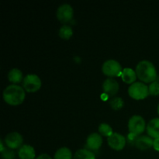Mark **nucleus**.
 Masks as SVG:
<instances>
[{"label": "nucleus", "mask_w": 159, "mask_h": 159, "mask_svg": "<svg viewBox=\"0 0 159 159\" xmlns=\"http://www.w3.org/2000/svg\"><path fill=\"white\" fill-rule=\"evenodd\" d=\"M135 71L138 79L145 83H152L155 82L158 76L157 70L154 64L148 60H143L138 62Z\"/></svg>", "instance_id": "1"}, {"label": "nucleus", "mask_w": 159, "mask_h": 159, "mask_svg": "<svg viewBox=\"0 0 159 159\" xmlns=\"http://www.w3.org/2000/svg\"><path fill=\"white\" fill-rule=\"evenodd\" d=\"M2 96L5 102L9 105L18 106L23 102L26 98V93L23 87L12 84L5 89Z\"/></svg>", "instance_id": "2"}, {"label": "nucleus", "mask_w": 159, "mask_h": 159, "mask_svg": "<svg viewBox=\"0 0 159 159\" xmlns=\"http://www.w3.org/2000/svg\"><path fill=\"white\" fill-rule=\"evenodd\" d=\"M128 94L136 100L144 99L149 95L148 86L142 82H135L128 88Z\"/></svg>", "instance_id": "3"}, {"label": "nucleus", "mask_w": 159, "mask_h": 159, "mask_svg": "<svg viewBox=\"0 0 159 159\" xmlns=\"http://www.w3.org/2000/svg\"><path fill=\"white\" fill-rule=\"evenodd\" d=\"M102 71L105 75L113 78L121 75L123 69L119 61L114 59H109L102 64Z\"/></svg>", "instance_id": "4"}, {"label": "nucleus", "mask_w": 159, "mask_h": 159, "mask_svg": "<svg viewBox=\"0 0 159 159\" xmlns=\"http://www.w3.org/2000/svg\"><path fill=\"white\" fill-rule=\"evenodd\" d=\"M23 87L28 93H35L41 87V80L36 74H28L23 81Z\"/></svg>", "instance_id": "5"}, {"label": "nucleus", "mask_w": 159, "mask_h": 159, "mask_svg": "<svg viewBox=\"0 0 159 159\" xmlns=\"http://www.w3.org/2000/svg\"><path fill=\"white\" fill-rule=\"evenodd\" d=\"M145 127H147L145 120L140 115H134L129 119L128 129L130 133L140 135L144 131Z\"/></svg>", "instance_id": "6"}, {"label": "nucleus", "mask_w": 159, "mask_h": 159, "mask_svg": "<svg viewBox=\"0 0 159 159\" xmlns=\"http://www.w3.org/2000/svg\"><path fill=\"white\" fill-rule=\"evenodd\" d=\"M56 16L58 20L61 23H68L71 21L74 16V9L68 3L62 4L57 8Z\"/></svg>", "instance_id": "7"}, {"label": "nucleus", "mask_w": 159, "mask_h": 159, "mask_svg": "<svg viewBox=\"0 0 159 159\" xmlns=\"http://www.w3.org/2000/svg\"><path fill=\"white\" fill-rule=\"evenodd\" d=\"M109 146L115 151H121L124 148L127 143V139L124 135L119 133H113L111 136L107 138Z\"/></svg>", "instance_id": "8"}, {"label": "nucleus", "mask_w": 159, "mask_h": 159, "mask_svg": "<svg viewBox=\"0 0 159 159\" xmlns=\"http://www.w3.org/2000/svg\"><path fill=\"white\" fill-rule=\"evenodd\" d=\"M23 143V136L18 132H11L5 138V144L10 149H17L21 148Z\"/></svg>", "instance_id": "9"}, {"label": "nucleus", "mask_w": 159, "mask_h": 159, "mask_svg": "<svg viewBox=\"0 0 159 159\" xmlns=\"http://www.w3.org/2000/svg\"><path fill=\"white\" fill-rule=\"evenodd\" d=\"M102 89L107 96H113L119 91V83L113 78H109L102 83Z\"/></svg>", "instance_id": "10"}, {"label": "nucleus", "mask_w": 159, "mask_h": 159, "mask_svg": "<svg viewBox=\"0 0 159 159\" xmlns=\"http://www.w3.org/2000/svg\"><path fill=\"white\" fill-rule=\"evenodd\" d=\"M102 144V138L100 134L92 133L86 139V146L90 151H97Z\"/></svg>", "instance_id": "11"}, {"label": "nucleus", "mask_w": 159, "mask_h": 159, "mask_svg": "<svg viewBox=\"0 0 159 159\" xmlns=\"http://www.w3.org/2000/svg\"><path fill=\"white\" fill-rule=\"evenodd\" d=\"M147 133L151 138H159V118H153L147 124Z\"/></svg>", "instance_id": "12"}, {"label": "nucleus", "mask_w": 159, "mask_h": 159, "mask_svg": "<svg viewBox=\"0 0 159 159\" xmlns=\"http://www.w3.org/2000/svg\"><path fill=\"white\" fill-rule=\"evenodd\" d=\"M154 140L150 136H146V135H141L138 137V139L136 142V147L139 150L146 151L148 149L153 147Z\"/></svg>", "instance_id": "13"}, {"label": "nucleus", "mask_w": 159, "mask_h": 159, "mask_svg": "<svg viewBox=\"0 0 159 159\" xmlns=\"http://www.w3.org/2000/svg\"><path fill=\"white\" fill-rule=\"evenodd\" d=\"M20 159H34L36 157V152L34 147L30 144H23L18 152Z\"/></svg>", "instance_id": "14"}, {"label": "nucleus", "mask_w": 159, "mask_h": 159, "mask_svg": "<svg viewBox=\"0 0 159 159\" xmlns=\"http://www.w3.org/2000/svg\"><path fill=\"white\" fill-rule=\"evenodd\" d=\"M137 77L138 76H137L136 71L130 68H124L122 73H121L122 80L127 84L134 83Z\"/></svg>", "instance_id": "15"}, {"label": "nucleus", "mask_w": 159, "mask_h": 159, "mask_svg": "<svg viewBox=\"0 0 159 159\" xmlns=\"http://www.w3.org/2000/svg\"><path fill=\"white\" fill-rule=\"evenodd\" d=\"M8 79L9 82L16 85L17 83H20V82L23 81L24 78H23V72L19 68H12L8 73Z\"/></svg>", "instance_id": "16"}, {"label": "nucleus", "mask_w": 159, "mask_h": 159, "mask_svg": "<svg viewBox=\"0 0 159 159\" xmlns=\"http://www.w3.org/2000/svg\"><path fill=\"white\" fill-rule=\"evenodd\" d=\"M54 159H72L71 151L67 147L61 148L54 154Z\"/></svg>", "instance_id": "17"}, {"label": "nucleus", "mask_w": 159, "mask_h": 159, "mask_svg": "<svg viewBox=\"0 0 159 159\" xmlns=\"http://www.w3.org/2000/svg\"><path fill=\"white\" fill-rule=\"evenodd\" d=\"M73 159H96L94 153L89 149H79L75 153Z\"/></svg>", "instance_id": "18"}, {"label": "nucleus", "mask_w": 159, "mask_h": 159, "mask_svg": "<svg viewBox=\"0 0 159 159\" xmlns=\"http://www.w3.org/2000/svg\"><path fill=\"white\" fill-rule=\"evenodd\" d=\"M59 37L64 40H68L73 35V30L68 25H63L59 30Z\"/></svg>", "instance_id": "19"}, {"label": "nucleus", "mask_w": 159, "mask_h": 159, "mask_svg": "<svg viewBox=\"0 0 159 159\" xmlns=\"http://www.w3.org/2000/svg\"><path fill=\"white\" fill-rule=\"evenodd\" d=\"M109 103H110V106L111 107V108L115 110H120L124 105L123 99L121 97H119V96L111 98L110 99V101H109Z\"/></svg>", "instance_id": "20"}, {"label": "nucleus", "mask_w": 159, "mask_h": 159, "mask_svg": "<svg viewBox=\"0 0 159 159\" xmlns=\"http://www.w3.org/2000/svg\"><path fill=\"white\" fill-rule=\"evenodd\" d=\"M98 129H99V132L101 135L107 137V138L111 136L113 134V128H112L111 126L109 125L108 124H106V123H102L99 126V128Z\"/></svg>", "instance_id": "21"}, {"label": "nucleus", "mask_w": 159, "mask_h": 159, "mask_svg": "<svg viewBox=\"0 0 159 159\" xmlns=\"http://www.w3.org/2000/svg\"><path fill=\"white\" fill-rule=\"evenodd\" d=\"M149 95L156 96H159V82L157 81L152 82L148 86Z\"/></svg>", "instance_id": "22"}, {"label": "nucleus", "mask_w": 159, "mask_h": 159, "mask_svg": "<svg viewBox=\"0 0 159 159\" xmlns=\"http://www.w3.org/2000/svg\"><path fill=\"white\" fill-rule=\"evenodd\" d=\"M2 154V158L3 159H14L15 158V153L12 151V149L9 148H5L2 152H1Z\"/></svg>", "instance_id": "23"}, {"label": "nucleus", "mask_w": 159, "mask_h": 159, "mask_svg": "<svg viewBox=\"0 0 159 159\" xmlns=\"http://www.w3.org/2000/svg\"><path fill=\"white\" fill-rule=\"evenodd\" d=\"M138 135L133 133H129L127 136V141L129 145H136V142L138 139Z\"/></svg>", "instance_id": "24"}, {"label": "nucleus", "mask_w": 159, "mask_h": 159, "mask_svg": "<svg viewBox=\"0 0 159 159\" xmlns=\"http://www.w3.org/2000/svg\"><path fill=\"white\" fill-rule=\"evenodd\" d=\"M153 148L155 151L159 152V138H156V139L154 140Z\"/></svg>", "instance_id": "25"}, {"label": "nucleus", "mask_w": 159, "mask_h": 159, "mask_svg": "<svg viewBox=\"0 0 159 159\" xmlns=\"http://www.w3.org/2000/svg\"><path fill=\"white\" fill-rule=\"evenodd\" d=\"M37 159H52V158L48 154H41L37 157Z\"/></svg>", "instance_id": "26"}, {"label": "nucleus", "mask_w": 159, "mask_h": 159, "mask_svg": "<svg viewBox=\"0 0 159 159\" xmlns=\"http://www.w3.org/2000/svg\"><path fill=\"white\" fill-rule=\"evenodd\" d=\"M157 111H158V113L159 114V104L158 105V107H157Z\"/></svg>", "instance_id": "27"}]
</instances>
